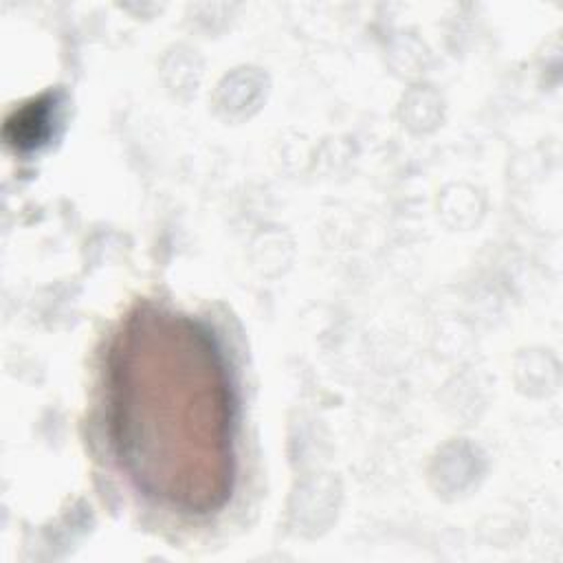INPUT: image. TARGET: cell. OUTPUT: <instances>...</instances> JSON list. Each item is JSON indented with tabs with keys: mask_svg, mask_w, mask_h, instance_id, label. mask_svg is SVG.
<instances>
[{
	"mask_svg": "<svg viewBox=\"0 0 563 563\" xmlns=\"http://www.w3.org/2000/svg\"><path fill=\"white\" fill-rule=\"evenodd\" d=\"M117 453L145 495L189 512L220 506L233 479V398L209 332L145 308L119 332L110 358Z\"/></svg>",
	"mask_w": 563,
	"mask_h": 563,
	"instance_id": "6da1fadb",
	"label": "cell"
},
{
	"mask_svg": "<svg viewBox=\"0 0 563 563\" xmlns=\"http://www.w3.org/2000/svg\"><path fill=\"white\" fill-rule=\"evenodd\" d=\"M51 132V101L37 99L26 103L20 112L9 117L7 121V139L20 147L31 150L37 147Z\"/></svg>",
	"mask_w": 563,
	"mask_h": 563,
	"instance_id": "7a4b0ae2",
	"label": "cell"
}]
</instances>
